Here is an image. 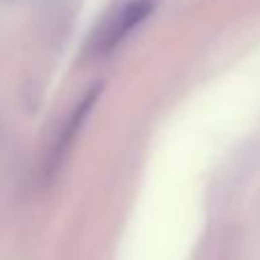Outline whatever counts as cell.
Wrapping results in <instances>:
<instances>
[{
	"label": "cell",
	"mask_w": 260,
	"mask_h": 260,
	"mask_svg": "<svg viewBox=\"0 0 260 260\" xmlns=\"http://www.w3.org/2000/svg\"><path fill=\"white\" fill-rule=\"evenodd\" d=\"M151 12H153V0H133V3H128L126 7L119 12V16L112 21V25H110L108 35H105V39H103V48L110 50L117 44H121L139 23L146 21Z\"/></svg>",
	"instance_id": "cell-1"
},
{
	"label": "cell",
	"mask_w": 260,
	"mask_h": 260,
	"mask_svg": "<svg viewBox=\"0 0 260 260\" xmlns=\"http://www.w3.org/2000/svg\"><path fill=\"white\" fill-rule=\"evenodd\" d=\"M101 89H103V87H101V85L91 87V89H89V94H87L85 99H82L80 103H78V108L73 110V114H71V117H69L67 126H64L62 135H59L57 144H55V151H53V162H50V169H55V167L59 165V160H62V157L67 155L69 146H71V142H73V139H76L78 130H80V126H82V121H85V119L89 117L91 108H94V105H96V101H99Z\"/></svg>",
	"instance_id": "cell-2"
}]
</instances>
